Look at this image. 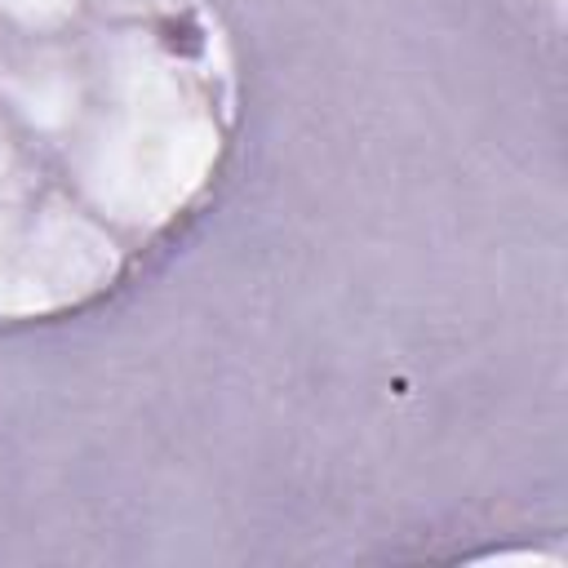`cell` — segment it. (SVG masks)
I'll use <instances>...</instances> for the list:
<instances>
[{"instance_id":"6da1fadb","label":"cell","mask_w":568,"mask_h":568,"mask_svg":"<svg viewBox=\"0 0 568 568\" xmlns=\"http://www.w3.org/2000/svg\"><path fill=\"white\" fill-rule=\"evenodd\" d=\"M235 129L213 0H0V324L111 297L209 204Z\"/></svg>"}]
</instances>
